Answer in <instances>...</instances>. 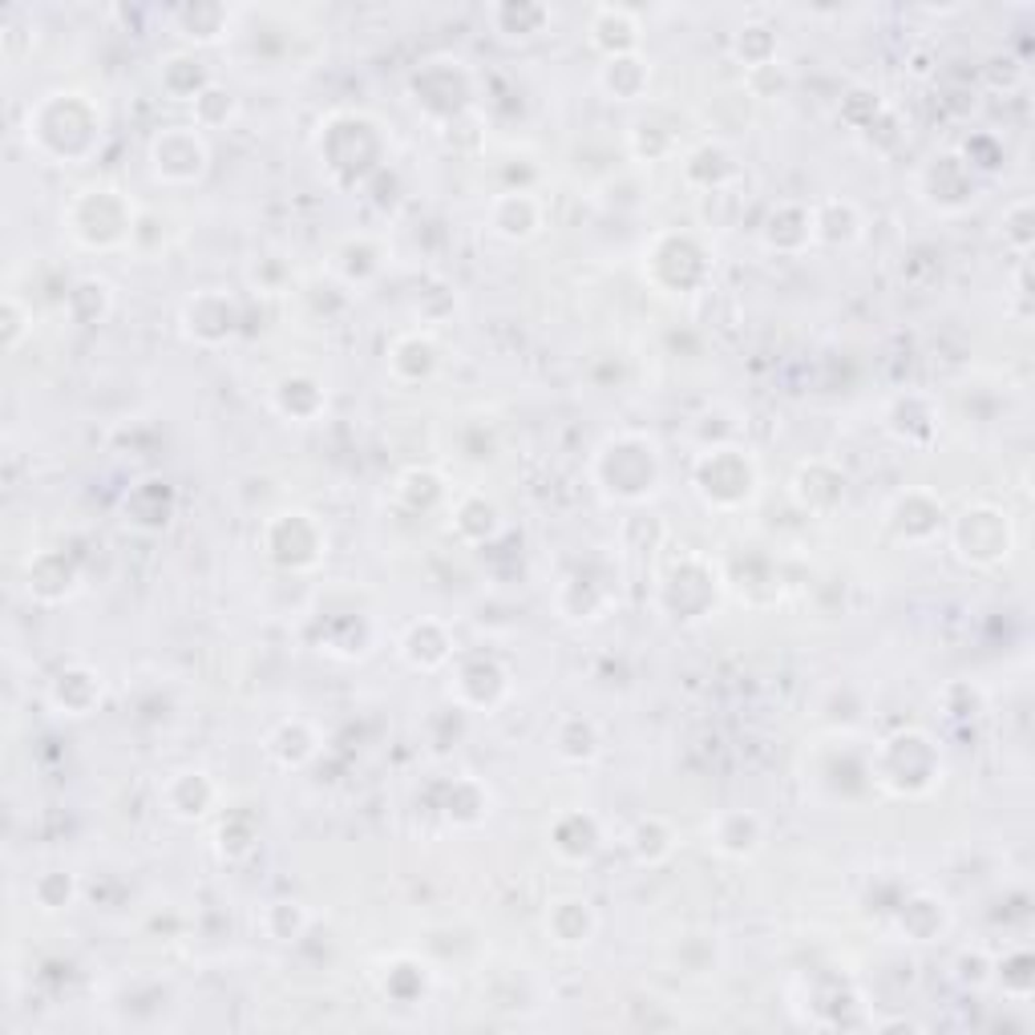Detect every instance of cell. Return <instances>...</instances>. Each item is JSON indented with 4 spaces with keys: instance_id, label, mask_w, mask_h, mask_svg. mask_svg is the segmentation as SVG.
<instances>
[{
    "instance_id": "cell-1",
    "label": "cell",
    "mask_w": 1035,
    "mask_h": 1035,
    "mask_svg": "<svg viewBox=\"0 0 1035 1035\" xmlns=\"http://www.w3.org/2000/svg\"><path fill=\"white\" fill-rule=\"evenodd\" d=\"M494 25L498 33H510V37H530V33H542V25L550 21V13L542 4H498L494 9Z\"/></svg>"
}]
</instances>
